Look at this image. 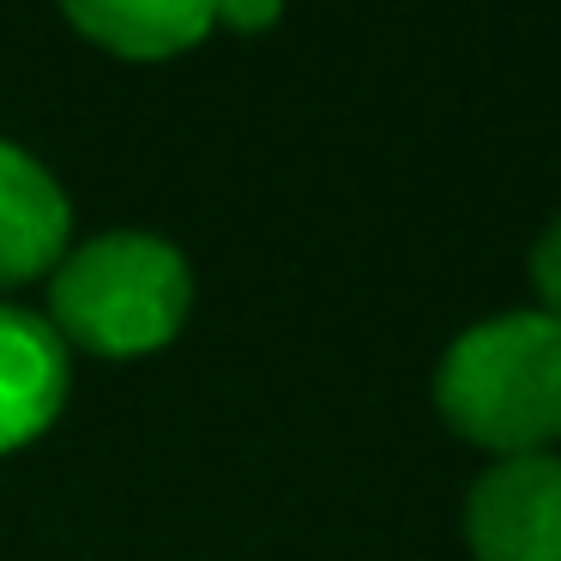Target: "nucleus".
<instances>
[{
  "instance_id": "obj_1",
  "label": "nucleus",
  "mask_w": 561,
  "mask_h": 561,
  "mask_svg": "<svg viewBox=\"0 0 561 561\" xmlns=\"http://www.w3.org/2000/svg\"><path fill=\"white\" fill-rule=\"evenodd\" d=\"M435 411L465 447L489 459L561 447V320L543 308H507L440 351Z\"/></svg>"
},
{
  "instance_id": "obj_2",
  "label": "nucleus",
  "mask_w": 561,
  "mask_h": 561,
  "mask_svg": "<svg viewBox=\"0 0 561 561\" xmlns=\"http://www.w3.org/2000/svg\"><path fill=\"white\" fill-rule=\"evenodd\" d=\"M194 314V266L170 236L103 230L73 242L49 272V327L67 351L134 363L163 344Z\"/></svg>"
},
{
  "instance_id": "obj_3",
  "label": "nucleus",
  "mask_w": 561,
  "mask_h": 561,
  "mask_svg": "<svg viewBox=\"0 0 561 561\" xmlns=\"http://www.w3.org/2000/svg\"><path fill=\"white\" fill-rule=\"evenodd\" d=\"M477 561H561V453L495 459L465 495Z\"/></svg>"
},
{
  "instance_id": "obj_4",
  "label": "nucleus",
  "mask_w": 561,
  "mask_h": 561,
  "mask_svg": "<svg viewBox=\"0 0 561 561\" xmlns=\"http://www.w3.org/2000/svg\"><path fill=\"white\" fill-rule=\"evenodd\" d=\"M73 248V199L43 158L0 139V290L37 284Z\"/></svg>"
},
{
  "instance_id": "obj_5",
  "label": "nucleus",
  "mask_w": 561,
  "mask_h": 561,
  "mask_svg": "<svg viewBox=\"0 0 561 561\" xmlns=\"http://www.w3.org/2000/svg\"><path fill=\"white\" fill-rule=\"evenodd\" d=\"M73 392V351L43 314L0 302V453L49 435Z\"/></svg>"
},
{
  "instance_id": "obj_6",
  "label": "nucleus",
  "mask_w": 561,
  "mask_h": 561,
  "mask_svg": "<svg viewBox=\"0 0 561 561\" xmlns=\"http://www.w3.org/2000/svg\"><path fill=\"white\" fill-rule=\"evenodd\" d=\"M61 19L115 61H175L211 37V7L194 0H79Z\"/></svg>"
},
{
  "instance_id": "obj_7",
  "label": "nucleus",
  "mask_w": 561,
  "mask_h": 561,
  "mask_svg": "<svg viewBox=\"0 0 561 561\" xmlns=\"http://www.w3.org/2000/svg\"><path fill=\"white\" fill-rule=\"evenodd\" d=\"M531 290H537V308L561 320V211L543 224V236L531 242Z\"/></svg>"
},
{
  "instance_id": "obj_8",
  "label": "nucleus",
  "mask_w": 561,
  "mask_h": 561,
  "mask_svg": "<svg viewBox=\"0 0 561 561\" xmlns=\"http://www.w3.org/2000/svg\"><path fill=\"white\" fill-rule=\"evenodd\" d=\"M278 7H211V25H236V31H266L278 25Z\"/></svg>"
}]
</instances>
